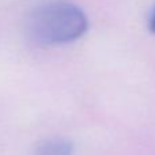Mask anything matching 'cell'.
Returning <instances> with one entry per match:
<instances>
[{"mask_svg": "<svg viewBox=\"0 0 155 155\" xmlns=\"http://www.w3.org/2000/svg\"><path fill=\"white\" fill-rule=\"evenodd\" d=\"M87 29V19L79 7L70 3L41 5L29 19L30 37L38 44H64L79 38Z\"/></svg>", "mask_w": 155, "mask_h": 155, "instance_id": "1", "label": "cell"}, {"mask_svg": "<svg viewBox=\"0 0 155 155\" xmlns=\"http://www.w3.org/2000/svg\"><path fill=\"white\" fill-rule=\"evenodd\" d=\"M72 144L63 139H52L44 142L35 151V155H72Z\"/></svg>", "mask_w": 155, "mask_h": 155, "instance_id": "2", "label": "cell"}, {"mask_svg": "<svg viewBox=\"0 0 155 155\" xmlns=\"http://www.w3.org/2000/svg\"><path fill=\"white\" fill-rule=\"evenodd\" d=\"M150 27H151V30L155 33V8L153 11V15H151V18H150Z\"/></svg>", "mask_w": 155, "mask_h": 155, "instance_id": "3", "label": "cell"}]
</instances>
